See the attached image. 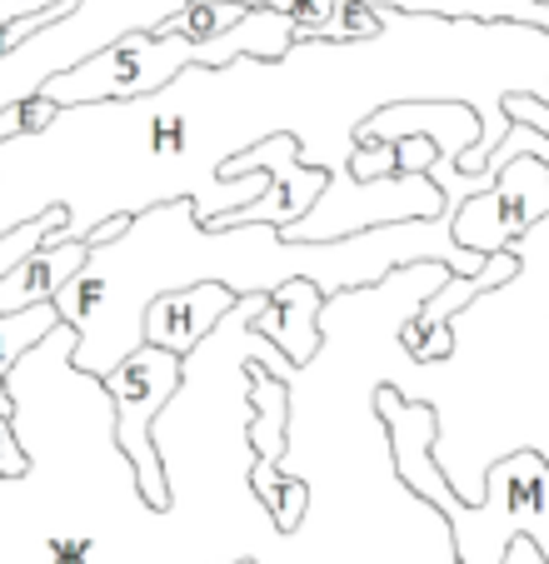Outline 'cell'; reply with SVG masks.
Returning a JSON list of instances; mask_svg holds the SVG:
<instances>
[{
    "label": "cell",
    "instance_id": "14",
    "mask_svg": "<svg viewBox=\"0 0 549 564\" xmlns=\"http://www.w3.org/2000/svg\"><path fill=\"white\" fill-rule=\"evenodd\" d=\"M499 106H505L509 120H525V126H535V130H545V135H549V100L529 96V90H509Z\"/></svg>",
    "mask_w": 549,
    "mask_h": 564
},
{
    "label": "cell",
    "instance_id": "9",
    "mask_svg": "<svg viewBox=\"0 0 549 564\" xmlns=\"http://www.w3.org/2000/svg\"><path fill=\"white\" fill-rule=\"evenodd\" d=\"M320 315H325V290L315 280H280L265 290V310L250 319V330L265 335L290 365H305L320 350Z\"/></svg>",
    "mask_w": 549,
    "mask_h": 564
},
{
    "label": "cell",
    "instance_id": "7",
    "mask_svg": "<svg viewBox=\"0 0 549 564\" xmlns=\"http://www.w3.org/2000/svg\"><path fill=\"white\" fill-rule=\"evenodd\" d=\"M245 390H250V415H245V440L255 445V465H250V490L255 500L265 505V514H280L286 505V490L290 479L280 469V449H286V425H290V394H286V380L270 375L260 360H250V375H245Z\"/></svg>",
    "mask_w": 549,
    "mask_h": 564
},
{
    "label": "cell",
    "instance_id": "11",
    "mask_svg": "<svg viewBox=\"0 0 549 564\" xmlns=\"http://www.w3.org/2000/svg\"><path fill=\"white\" fill-rule=\"evenodd\" d=\"M405 15H440V21H515L549 31V0H365Z\"/></svg>",
    "mask_w": 549,
    "mask_h": 564
},
{
    "label": "cell",
    "instance_id": "13",
    "mask_svg": "<svg viewBox=\"0 0 549 564\" xmlns=\"http://www.w3.org/2000/svg\"><path fill=\"white\" fill-rule=\"evenodd\" d=\"M235 6H265V11H280L286 21H295V31H300V41H320V31H325V21H330V11H335L340 0H235Z\"/></svg>",
    "mask_w": 549,
    "mask_h": 564
},
{
    "label": "cell",
    "instance_id": "3",
    "mask_svg": "<svg viewBox=\"0 0 549 564\" xmlns=\"http://www.w3.org/2000/svg\"><path fill=\"white\" fill-rule=\"evenodd\" d=\"M205 61V41L170 31H130L120 41L100 45L96 55H85L80 65L51 75L41 86V96L51 106H116V100H140L155 96L160 86H170L185 65Z\"/></svg>",
    "mask_w": 549,
    "mask_h": 564
},
{
    "label": "cell",
    "instance_id": "17",
    "mask_svg": "<svg viewBox=\"0 0 549 564\" xmlns=\"http://www.w3.org/2000/svg\"><path fill=\"white\" fill-rule=\"evenodd\" d=\"M499 564H549V560L535 550V540H525V534H519V540H509V550H505V560H499Z\"/></svg>",
    "mask_w": 549,
    "mask_h": 564
},
{
    "label": "cell",
    "instance_id": "8",
    "mask_svg": "<svg viewBox=\"0 0 549 564\" xmlns=\"http://www.w3.org/2000/svg\"><path fill=\"white\" fill-rule=\"evenodd\" d=\"M235 300L240 295H235L230 285H220V280L165 290V295H155L146 305V315H140V340H150V345H160V350L185 360L195 345H205L215 330H220L225 315L235 310Z\"/></svg>",
    "mask_w": 549,
    "mask_h": 564
},
{
    "label": "cell",
    "instance_id": "2",
    "mask_svg": "<svg viewBox=\"0 0 549 564\" xmlns=\"http://www.w3.org/2000/svg\"><path fill=\"white\" fill-rule=\"evenodd\" d=\"M185 380V360L160 345L140 340L130 355H120L100 384L110 394V415H116V445L126 455V465L136 469V490L150 510H170V475H165V455L155 445V415L180 394Z\"/></svg>",
    "mask_w": 549,
    "mask_h": 564
},
{
    "label": "cell",
    "instance_id": "12",
    "mask_svg": "<svg viewBox=\"0 0 549 564\" xmlns=\"http://www.w3.org/2000/svg\"><path fill=\"white\" fill-rule=\"evenodd\" d=\"M55 325H65L61 310H55V300H35V305L6 310V315H0V380H6V375L35 350Z\"/></svg>",
    "mask_w": 549,
    "mask_h": 564
},
{
    "label": "cell",
    "instance_id": "15",
    "mask_svg": "<svg viewBox=\"0 0 549 564\" xmlns=\"http://www.w3.org/2000/svg\"><path fill=\"white\" fill-rule=\"evenodd\" d=\"M25 475V449L15 440V425L0 420V479H21Z\"/></svg>",
    "mask_w": 549,
    "mask_h": 564
},
{
    "label": "cell",
    "instance_id": "4",
    "mask_svg": "<svg viewBox=\"0 0 549 564\" xmlns=\"http://www.w3.org/2000/svg\"><path fill=\"white\" fill-rule=\"evenodd\" d=\"M440 210L444 195L424 171H390L375 175V181H359L345 165V171H330L320 200L280 235L286 240H340V235H359L395 220H420V215H440Z\"/></svg>",
    "mask_w": 549,
    "mask_h": 564
},
{
    "label": "cell",
    "instance_id": "10",
    "mask_svg": "<svg viewBox=\"0 0 549 564\" xmlns=\"http://www.w3.org/2000/svg\"><path fill=\"white\" fill-rule=\"evenodd\" d=\"M90 260L85 240H61V246H35L31 256H21L6 275H0V315L6 310L35 305V300H51L61 285H71L75 275Z\"/></svg>",
    "mask_w": 549,
    "mask_h": 564
},
{
    "label": "cell",
    "instance_id": "19",
    "mask_svg": "<svg viewBox=\"0 0 549 564\" xmlns=\"http://www.w3.org/2000/svg\"><path fill=\"white\" fill-rule=\"evenodd\" d=\"M454 564H460V560H454Z\"/></svg>",
    "mask_w": 549,
    "mask_h": 564
},
{
    "label": "cell",
    "instance_id": "16",
    "mask_svg": "<svg viewBox=\"0 0 549 564\" xmlns=\"http://www.w3.org/2000/svg\"><path fill=\"white\" fill-rule=\"evenodd\" d=\"M130 230V215H106V220H96V225H85V246L96 250V246H110V240H120V235Z\"/></svg>",
    "mask_w": 549,
    "mask_h": 564
},
{
    "label": "cell",
    "instance_id": "6",
    "mask_svg": "<svg viewBox=\"0 0 549 564\" xmlns=\"http://www.w3.org/2000/svg\"><path fill=\"white\" fill-rule=\"evenodd\" d=\"M519 275H525V260H519L515 250H495V256L485 260V270H475V275H454L450 270V275L415 305V315L405 319V330H400L405 355H410L415 365H440L444 355L454 350L450 315H460V310H465L475 295H485V290L515 285Z\"/></svg>",
    "mask_w": 549,
    "mask_h": 564
},
{
    "label": "cell",
    "instance_id": "1",
    "mask_svg": "<svg viewBox=\"0 0 549 564\" xmlns=\"http://www.w3.org/2000/svg\"><path fill=\"white\" fill-rule=\"evenodd\" d=\"M185 0H75L65 15H55L31 41L0 51V110L35 96L51 75L80 65L100 45L120 41L130 31H160L165 15H175Z\"/></svg>",
    "mask_w": 549,
    "mask_h": 564
},
{
    "label": "cell",
    "instance_id": "5",
    "mask_svg": "<svg viewBox=\"0 0 549 564\" xmlns=\"http://www.w3.org/2000/svg\"><path fill=\"white\" fill-rule=\"evenodd\" d=\"M549 215V160L519 150L515 160H505V171L495 175V185L480 195H470L465 205L450 210V235L454 246L495 256L509 250L519 235H529Z\"/></svg>",
    "mask_w": 549,
    "mask_h": 564
},
{
    "label": "cell",
    "instance_id": "18",
    "mask_svg": "<svg viewBox=\"0 0 549 564\" xmlns=\"http://www.w3.org/2000/svg\"><path fill=\"white\" fill-rule=\"evenodd\" d=\"M15 415V394H11V384L0 380V420H11Z\"/></svg>",
    "mask_w": 549,
    "mask_h": 564
}]
</instances>
